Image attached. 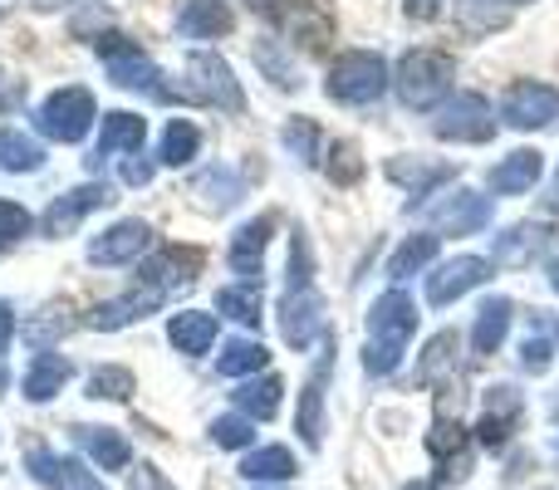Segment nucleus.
Segmentation results:
<instances>
[{
	"label": "nucleus",
	"mask_w": 559,
	"mask_h": 490,
	"mask_svg": "<svg viewBox=\"0 0 559 490\" xmlns=\"http://www.w3.org/2000/svg\"><path fill=\"white\" fill-rule=\"evenodd\" d=\"M413 328H417V304L403 295V289L378 295L373 309H368V334H373L368 338V354H364L368 373H378V378L393 373V368L403 363V354H407Z\"/></svg>",
	"instance_id": "nucleus-1"
},
{
	"label": "nucleus",
	"mask_w": 559,
	"mask_h": 490,
	"mask_svg": "<svg viewBox=\"0 0 559 490\" xmlns=\"http://www.w3.org/2000/svg\"><path fill=\"white\" fill-rule=\"evenodd\" d=\"M452 79H456L452 55H437V49H413V55H403L393 84H397V94H403L407 108H432V104H442V98L452 94Z\"/></svg>",
	"instance_id": "nucleus-2"
},
{
	"label": "nucleus",
	"mask_w": 559,
	"mask_h": 490,
	"mask_svg": "<svg viewBox=\"0 0 559 490\" xmlns=\"http://www.w3.org/2000/svg\"><path fill=\"white\" fill-rule=\"evenodd\" d=\"M388 88V64L373 49H344L329 64V98L334 104H373Z\"/></svg>",
	"instance_id": "nucleus-3"
},
{
	"label": "nucleus",
	"mask_w": 559,
	"mask_h": 490,
	"mask_svg": "<svg viewBox=\"0 0 559 490\" xmlns=\"http://www.w3.org/2000/svg\"><path fill=\"white\" fill-rule=\"evenodd\" d=\"M94 94L79 84L55 88V94L39 104V133L55 138V143H79V138L94 128Z\"/></svg>",
	"instance_id": "nucleus-4"
},
{
	"label": "nucleus",
	"mask_w": 559,
	"mask_h": 490,
	"mask_svg": "<svg viewBox=\"0 0 559 490\" xmlns=\"http://www.w3.org/2000/svg\"><path fill=\"white\" fill-rule=\"evenodd\" d=\"M491 133H496V108L481 94L447 98L442 118H437V138H447V143H486Z\"/></svg>",
	"instance_id": "nucleus-5"
},
{
	"label": "nucleus",
	"mask_w": 559,
	"mask_h": 490,
	"mask_svg": "<svg viewBox=\"0 0 559 490\" xmlns=\"http://www.w3.org/2000/svg\"><path fill=\"white\" fill-rule=\"evenodd\" d=\"M501 118L511 128H545V123H555V118H559V88L540 84V79H521V84L506 88Z\"/></svg>",
	"instance_id": "nucleus-6"
},
{
	"label": "nucleus",
	"mask_w": 559,
	"mask_h": 490,
	"mask_svg": "<svg viewBox=\"0 0 559 490\" xmlns=\"http://www.w3.org/2000/svg\"><path fill=\"white\" fill-rule=\"evenodd\" d=\"M187 79H192L197 98H206V104L226 108V113H241V108H246V94H241V84H236V74H231V64H226V59L192 55V59H187Z\"/></svg>",
	"instance_id": "nucleus-7"
},
{
	"label": "nucleus",
	"mask_w": 559,
	"mask_h": 490,
	"mask_svg": "<svg viewBox=\"0 0 559 490\" xmlns=\"http://www.w3.org/2000/svg\"><path fill=\"white\" fill-rule=\"evenodd\" d=\"M486 279H491V260H481V255H456V260H447L437 275H427V304L447 309V304H456L466 289L486 285Z\"/></svg>",
	"instance_id": "nucleus-8"
},
{
	"label": "nucleus",
	"mask_w": 559,
	"mask_h": 490,
	"mask_svg": "<svg viewBox=\"0 0 559 490\" xmlns=\"http://www.w3.org/2000/svg\"><path fill=\"white\" fill-rule=\"evenodd\" d=\"M25 471L35 476L45 490H104V481H98L94 471H84V462L45 452V446H29L25 452Z\"/></svg>",
	"instance_id": "nucleus-9"
},
{
	"label": "nucleus",
	"mask_w": 559,
	"mask_h": 490,
	"mask_svg": "<svg viewBox=\"0 0 559 490\" xmlns=\"http://www.w3.org/2000/svg\"><path fill=\"white\" fill-rule=\"evenodd\" d=\"M427 222L447 236H472V231H486L491 222V202L476 192H447L442 202L427 206Z\"/></svg>",
	"instance_id": "nucleus-10"
},
{
	"label": "nucleus",
	"mask_w": 559,
	"mask_h": 490,
	"mask_svg": "<svg viewBox=\"0 0 559 490\" xmlns=\"http://www.w3.org/2000/svg\"><path fill=\"white\" fill-rule=\"evenodd\" d=\"M319 328H324V299L314 295V285L289 289L285 304H280V334H285V344L289 348H309L319 338Z\"/></svg>",
	"instance_id": "nucleus-11"
},
{
	"label": "nucleus",
	"mask_w": 559,
	"mask_h": 490,
	"mask_svg": "<svg viewBox=\"0 0 559 490\" xmlns=\"http://www.w3.org/2000/svg\"><path fill=\"white\" fill-rule=\"evenodd\" d=\"M108 202H114V187H104V182H88V187H74V192L55 196V202H49V212H45V236L74 231L88 212H98V206H108Z\"/></svg>",
	"instance_id": "nucleus-12"
},
{
	"label": "nucleus",
	"mask_w": 559,
	"mask_h": 490,
	"mask_svg": "<svg viewBox=\"0 0 559 490\" xmlns=\"http://www.w3.org/2000/svg\"><path fill=\"white\" fill-rule=\"evenodd\" d=\"M153 246V226L147 222H118L114 231H104L98 241H88V260L94 265H123V260H138Z\"/></svg>",
	"instance_id": "nucleus-13"
},
{
	"label": "nucleus",
	"mask_w": 559,
	"mask_h": 490,
	"mask_svg": "<svg viewBox=\"0 0 559 490\" xmlns=\"http://www.w3.org/2000/svg\"><path fill=\"white\" fill-rule=\"evenodd\" d=\"M271 231H275V216H255V222H246L241 231L231 236L226 265H231L246 285H255V275H261V260H265V246H271Z\"/></svg>",
	"instance_id": "nucleus-14"
},
{
	"label": "nucleus",
	"mask_w": 559,
	"mask_h": 490,
	"mask_svg": "<svg viewBox=\"0 0 559 490\" xmlns=\"http://www.w3.org/2000/svg\"><path fill=\"white\" fill-rule=\"evenodd\" d=\"M515 413H521V393H515L511 383H501V387H491L486 393V413H481V422H476V442L481 446H506V437H511V427H515Z\"/></svg>",
	"instance_id": "nucleus-15"
},
{
	"label": "nucleus",
	"mask_w": 559,
	"mask_h": 490,
	"mask_svg": "<svg viewBox=\"0 0 559 490\" xmlns=\"http://www.w3.org/2000/svg\"><path fill=\"white\" fill-rule=\"evenodd\" d=\"M69 378H74V363H69L64 354H35L25 378H20V393H25L29 403H49L55 393H64Z\"/></svg>",
	"instance_id": "nucleus-16"
},
{
	"label": "nucleus",
	"mask_w": 559,
	"mask_h": 490,
	"mask_svg": "<svg viewBox=\"0 0 559 490\" xmlns=\"http://www.w3.org/2000/svg\"><path fill=\"white\" fill-rule=\"evenodd\" d=\"M74 442L84 446L88 462H94L98 471H128V462H133L128 437L114 432V427H74Z\"/></svg>",
	"instance_id": "nucleus-17"
},
{
	"label": "nucleus",
	"mask_w": 559,
	"mask_h": 490,
	"mask_svg": "<svg viewBox=\"0 0 559 490\" xmlns=\"http://www.w3.org/2000/svg\"><path fill=\"white\" fill-rule=\"evenodd\" d=\"M540 172H545V153L521 147V153H511L501 167H491V192L496 196H521L540 182Z\"/></svg>",
	"instance_id": "nucleus-18"
},
{
	"label": "nucleus",
	"mask_w": 559,
	"mask_h": 490,
	"mask_svg": "<svg viewBox=\"0 0 559 490\" xmlns=\"http://www.w3.org/2000/svg\"><path fill=\"white\" fill-rule=\"evenodd\" d=\"M231 0H187L182 15H177V29L187 39H216L231 29Z\"/></svg>",
	"instance_id": "nucleus-19"
},
{
	"label": "nucleus",
	"mask_w": 559,
	"mask_h": 490,
	"mask_svg": "<svg viewBox=\"0 0 559 490\" xmlns=\"http://www.w3.org/2000/svg\"><path fill=\"white\" fill-rule=\"evenodd\" d=\"M157 299H163V289H133V295H123V299H108V304H98L94 314H88V324L94 328H123V324H133V319H143V314H153L157 309Z\"/></svg>",
	"instance_id": "nucleus-20"
},
{
	"label": "nucleus",
	"mask_w": 559,
	"mask_h": 490,
	"mask_svg": "<svg viewBox=\"0 0 559 490\" xmlns=\"http://www.w3.org/2000/svg\"><path fill=\"white\" fill-rule=\"evenodd\" d=\"M167 338H173V344L182 348L187 358L206 354V348L216 344V314H206V309H187V314H173V324H167Z\"/></svg>",
	"instance_id": "nucleus-21"
},
{
	"label": "nucleus",
	"mask_w": 559,
	"mask_h": 490,
	"mask_svg": "<svg viewBox=\"0 0 559 490\" xmlns=\"http://www.w3.org/2000/svg\"><path fill=\"white\" fill-rule=\"evenodd\" d=\"M197 270H202V255L197 250H182V246H167L157 260H147L143 265V279L153 289H167V285H182V279H192Z\"/></svg>",
	"instance_id": "nucleus-22"
},
{
	"label": "nucleus",
	"mask_w": 559,
	"mask_h": 490,
	"mask_svg": "<svg viewBox=\"0 0 559 490\" xmlns=\"http://www.w3.org/2000/svg\"><path fill=\"white\" fill-rule=\"evenodd\" d=\"M545 246H550V231L525 222V226H511L506 236H496V260H501V265H531Z\"/></svg>",
	"instance_id": "nucleus-23"
},
{
	"label": "nucleus",
	"mask_w": 559,
	"mask_h": 490,
	"mask_svg": "<svg viewBox=\"0 0 559 490\" xmlns=\"http://www.w3.org/2000/svg\"><path fill=\"white\" fill-rule=\"evenodd\" d=\"M265 363H271V348L261 338H231L222 348V358H216L222 378H255V373H265Z\"/></svg>",
	"instance_id": "nucleus-24"
},
{
	"label": "nucleus",
	"mask_w": 559,
	"mask_h": 490,
	"mask_svg": "<svg viewBox=\"0 0 559 490\" xmlns=\"http://www.w3.org/2000/svg\"><path fill=\"white\" fill-rule=\"evenodd\" d=\"M241 476L246 481H261V486H275V481H289L295 476V452L289 446H261L241 462Z\"/></svg>",
	"instance_id": "nucleus-25"
},
{
	"label": "nucleus",
	"mask_w": 559,
	"mask_h": 490,
	"mask_svg": "<svg viewBox=\"0 0 559 490\" xmlns=\"http://www.w3.org/2000/svg\"><path fill=\"white\" fill-rule=\"evenodd\" d=\"M324 368H329V363H319L314 383L299 393L295 427H299V437H305V446H319V442H324Z\"/></svg>",
	"instance_id": "nucleus-26"
},
{
	"label": "nucleus",
	"mask_w": 559,
	"mask_h": 490,
	"mask_svg": "<svg viewBox=\"0 0 559 490\" xmlns=\"http://www.w3.org/2000/svg\"><path fill=\"white\" fill-rule=\"evenodd\" d=\"M0 167L5 172H39L45 167V147L20 128H0Z\"/></svg>",
	"instance_id": "nucleus-27"
},
{
	"label": "nucleus",
	"mask_w": 559,
	"mask_h": 490,
	"mask_svg": "<svg viewBox=\"0 0 559 490\" xmlns=\"http://www.w3.org/2000/svg\"><path fill=\"white\" fill-rule=\"evenodd\" d=\"M280 393H285V383L280 378H246L241 387H236V413H246L255 422V417H275L280 407Z\"/></svg>",
	"instance_id": "nucleus-28"
},
{
	"label": "nucleus",
	"mask_w": 559,
	"mask_h": 490,
	"mask_svg": "<svg viewBox=\"0 0 559 490\" xmlns=\"http://www.w3.org/2000/svg\"><path fill=\"white\" fill-rule=\"evenodd\" d=\"M511 328V299H486L481 314H476V328H472V348L476 354H496Z\"/></svg>",
	"instance_id": "nucleus-29"
},
{
	"label": "nucleus",
	"mask_w": 559,
	"mask_h": 490,
	"mask_svg": "<svg viewBox=\"0 0 559 490\" xmlns=\"http://www.w3.org/2000/svg\"><path fill=\"white\" fill-rule=\"evenodd\" d=\"M143 133L147 123L138 113H108L104 118V133H98V157H114V153H133V147H143Z\"/></svg>",
	"instance_id": "nucleus-30"
},
{
	"label": "nucleus",
	"mask_w": 559,
	"mask_h": 490,
	"mask_svg": "<svg viewBox=\"0 0 559 490\" xmlns=\"http://www.w3.org/2000/svg\"><path fill=\"white\" fill-rule=\"evenodd\" d=\"M388 177H393V182H403L407 192L427 196L437 182H447V177H452V163H407V157H393V163H388Z\"/></svg>",
	"instance_id": "nucleus-31"
},
{
	"label": "nucleus",
	"mask_w": 559,
	"mask_h": 490,
	"mask_svg": "<svg viewBox=\"0 0 559 490\" xmlns=\"http://www.w3.org/2000/svg\"><path fill=\"white\" fill-rule=\"evenodd\" d=\"M202 153V128L197 123H187V118H173L167 123V133H163V163L167 167H182V163H192V157Z\"/></svg>",
	"instance_id": "nucleus-32"
},
{
	"label": "nucleus",
	"mask_w": 559,
	"mask_h": 490,
	"mask_svg": "<svg viewBox=\"0 0 559 490\" xmlns=\"http://www.w3.org/2000/svg\"><path fill=\"white\" fill-rule=\"evenodd\" d=\"M197 196H206V206H236L241 202V177L231 172V167H212V172H202L197 177V187H192Z\"/></svg>",
	"instance_id": "nucleus-33"
},
{
	"label": "nucleus",
	"mask_w": 559,
	"mask_h": 490,
	"mask_svg": "<svg viewBox=\"0 0 559 490\" xmlns=\"http://www.w3.org/2000/svg\"><path fill=\"white\" fill-rule=\"evenodd\" d=\"M216 309H222L226 319H236V324H255L261 319V285H226L222 295H216Z\"/></svg>",
	"instance_id": "nucleus-34"
},
{
	"label": "nucleus",
	"mask_w": 559,
	"mask_h": 490,
	"mask_svg": "<svg viewBox=\"0 0 559 490\" xmlns=\"http://www.w3.org/2000/svg\"><path fill=\"white\" fill-rule=\"evenodd\" d=\"M432 255H437V236H407L403 250L388 260V275H393V279H407V275H417V270L432 265Z\"/></svg>",
	"instance_id": "nucleus-35"
},
{
	"label": "nucleus",
	"mask_w": 559,
	"mask_h": 490,
	"mask_svg": "<svg viewBox=\"0 0 559 490\" xmlns=\"http://www.w3.org/2000/svg\"><path fill=\"white\" fill-rule=\"evenodd\" d=\"M452 348H456V334H452V328H447V334H437L432 344H427L423 363H417V378H423V383H437V378H442L447 368L456 363V354H452Z\"/></svg>",
	"instance_id": "nucleus-36"
},
{
	"label": "nucleus",
	"mask_w": 559,
	"mask_h": 490,
	"mask_svg": "<svg viewBox=\"0 0 559 490\" xmlns=\"http://www.w3.org/2000/svg\"><path fill=\"white\" fill-rule=\"evenodd\" d=\"M133 393V373L128 368H94V378H88V397H108V403H123V397Z\"/></svg>",
	"instance_id": "nucleus-37"
},
{
	"label": "nucleus",
	"mask_w": 559,
	"mask_h": 490,
	"mask_svg": "<svg viewBox=\"0 0 559 490\" xmlns=\"http://www.w3.org/2000/svg\"><path fill=\"white\" fill-rule=\"evenodd\" d=\"M212 442L226 446V452H236V446H251V442H255V422H251L246 413L216 417V422H212Z\"/></svg>",
	"instance_id": "nucleus-38"
},
{
	"label": "nucleus",
	"mask_w": 559,
	"mask_h": 490,
	"mask_svg": "<svg viewBox=\"0 0 559 490\" xmlns=\"http://www.w3.org/2000/svg\"><path fill=\"white\" fill-rule=\"evenodd\" d=\"M289 29L305 35V49H319L329 39V15L324 10H314V5H295L289 10Z\"/></svg>",
	"instance_id": "nucleus-39"
},
{
	"label": "nucleus",
	"mask_w": 559,
	"mask_h": 490,
	"mask_svg": "<svg viewBox=\"0 0 559 490\" xmlns=\"http://www.w3.org/2000/svg\"><path fill=\"white\" fill-rule=\"evenodd\" d=\"M521 363L531 368V373H545V368L555 363V324H540V334H531L521 344Z\"/></svg>",
	"instance_id": "nucleus-40"
},
{
	"label": "nucleus",
	"mask_w": 559,
	"mask_h": 490,
	"mask_svg": "<svg viewBox=\"0 0 559 490\" xmlns=\"http://www.w3.org/2000/svg\"><path fill=\"white\" fill-rule=\"evenodd\" d=\"M329 177H334L338 187H354L358 177H364V163H358V147L354 143H334V147H329Z\"/></svg>",
	"instance_id": "nucleus-41"
},
{
	"label": "nucleus",
	"mask_w": 559,
	"mask_h": 490,
	"mask_svg": "<svg viewBox=\"0 0 559 490\" xmlns=\"http://www.w3.org/2000/svg\"><path fill=\"white\" fill-rule=\"evenodd\" d=\"M29 236V212L20 202H5L0 196V246H15Z\"/></svg>",
	"instance_id": "nucleus-42"
},
{
	"label": "nucleus",
	"mask_w": 559,
	"mask_h": 490,
	"mask_svg": "<svg viewBox=\"0 0 559 490\" xmlns=\"http://www.w3.org/2000/svg\"><path fill=\"white\" fill-rule=\"evenodd\" d=\"M314 143H319V133H314V123H309V118L285 123V147H289V153H299L305 163H314Z\"/></svg>",
	"instance_id": "nucleus-43"
},
{
	"label": "nucleus",
	"mask_w": 559,
	"mask_h": 490,
	"mask_svg": "<svg viewBox=\"0 0 559 490\" xmlns=\"http://www.w3.org/2000/svg\"><path fill=\"white\" fill-rule=\"evenodd\" d=\"M255 64H261V69H271V79H275L280 88H289V84H295V69L285 64V55H280V49H275V39H265V45H255Z\"/></svg>",
	"instance_id": "nucleus-44"
},
{
	"label": "nucleus",
	"mask_w": 559,
	"mask_h": 490,
	"mask_svg": "<svg viewBox=\"0 0 559 490\" xmlns=\"http://www.w3.org/2000/svg\"><path fill=\"white\" fill-rule=\"evenodd\" d=\"M133 490H177V486L167 481V476L157 471V466H143V471L133 476Z\"/></svg>",
	"instance_id": "nucleus-45"
},
{
	"label": "nucleus",
	"mask_w": 559,
	"mask_h": 490,
	"mask_svg": "<svg viewBox=\"0 0 559 490\" xmlns=\"http://www.w3.org/2000/svg\"><path fill=\"white\" fill-rule=\"evenodd\" d=\"M407 15L413 20H437L442 15V0H407Z\"/></svg>",
	"instance_id": "nucleus-46"
},
{
	"label": "nucleus",
	"mask_w": 559,
	"mask_h": 490,
	"mask_svg": "<svg viewBox=\"0 0 559 490\" xmlns=\"http://www.w3.org/2000/svg\"><path fill=\"white\" fill-rule=\"evenodd\" d=\"M123 182L147 187V182H153V163H128V167H123Z\"/></svg>",
	"instance_id": "nucleus-47"
},
{
	"label": "nucleus",
	"mask_w": 559,
	"mask_h": 490,
	"mask_svg": "<svg viewBox=\"0 0 559 490\" xmlns=\"http://www.w3.org/2000/svg\"><path fill=\"white\" fill-rule=\"evenodd\" d=\"M10 328H15V319H10V309H5V304H0V348H5V344H10Z\"/></svg>",
	"instance_id": "nucleus-48"
},
{
	"label": "nucleus",
	"mask_w": 559,
	"mask_h": 490,
	"mask_svg": "<svg viewBox=\"0 0 559 490\" xmlns=\"http://www.w3.org/2000/svg\"><path fill=\"white\" fill-rule=\"evenodd\" d=\"M251 5H255V10H261V5H265V10H275V0H251Z\"/></svg>",
	"instance_id": "nucleus-49"
},
{
	"label": "nucleus",
	"mask_w": 559,
	"mask_h": 490,
	"mask_svg": "<svg viewBox=\"0 0 559 490\" xmlns=\"http://www.w3.org/2000/svg\"><path fill=\"white\" fill-rule=\"evenodd\" d=\"M550 285H555V295H559V265L550 270Z\"/></svg>",
	"instance_id": "nucleus-50"
},
{
	"label": "nucleus",
	"mask_w": 559,
	"mask_h": 490,
	"mask_svg": "<svg viewBox=\"0 0 559 490\" xmlns=\"http://www.w3.org/2000/svg\"><path fill=\"white\" fill-rule=\"evenodd\" d=\"M550 206H559V177H555V196H550Z\"/></svg>",
	"instance_id": "nucleus-51"
},
{
	"label": "nucleus",
	"mask_w": 559,
	"mask_h": 490,
	"mask_svg": "<svg viewBox=\"0 0 559 490\" xmlns=\"http://www.w3.org/2000/svg\"><path fill=\"white\" fill-rule=\"evenodd\" d=\"M407 490H437V486H427V481H423V486H407Z\"/></svg>",
	"instance_id": "nucleus-52"
},
{
	"label": "nucleus",
	"mask_w": 559,
	"mask_h": 490,
	"mask_svg": "<svg viewBox=\"0 0 559 490\" xmlns=\"http://www.w3.org/2000/svg\"><path fill=\"white\" fill-rule=\"evenodd\" d=\"M506 5H525V0H506Z\"/></svg>",
	"instance_id": "nucleus-53"
},
{
	"label": "nucleus",
	"mask_w": 559,
	"mask_h": 490,
	"mask_svg": "<svg viewBox=\"0 0 559 490\" xmlns=\"http://www.w3.org/2000/svg\"><path fill=\"white\" fill-rule=\"evenodd\" d=\"M261 490H265V486H261Z\"/></svg>",
	"instance_id": "nucleus-54"
}]
</instances>
